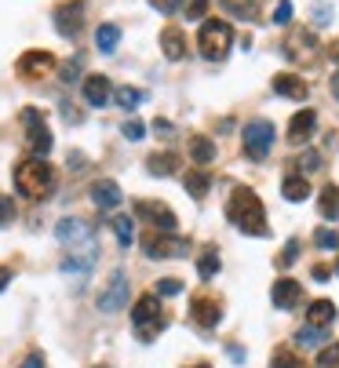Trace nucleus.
<instances>
[{"instance_id": "nucleus-1", "label": "nucleus", "mask_w": 339, "mask_h": 368, "mask_svg": "<svg viewBox=\"0 0 339 368\" xmlns=\"http://www.w3.org/2000/svg\"><path fill=\"white\" fill-rule=\"evenodd\" d=\"M226 219L234 223L241 233H248V237H270L263 201H259V193L252 186H234L230 204H226Z\"/></svg>"}, {"instance_id": "nucleus-2", "label": "nucleus", "mask_w": 339, "mask_h": 368, "mask_svg": "<svg viewBox=\"0 0 339 368\" xmlns=\"http://www.w3.org/2000/svg\"><path fill=\"white\" fill-rule=\"evenodd\" d=\"M15 190L26 201H44L55 190V168L44 157H26L15 164Z\"/></svg>"}, {"instance_id": "nucleus-3", "label": "nucleus", "mask_w": 339, "mask_h": 368, "mask_svg": "<svg viewBox=\"0 0 339 368\" xmlns=\"http://www.w3.org/2000/svg\"><path fill=\"white\" fill-rule=\"evenodd\" d=\"M230 44H234V26L223 23V18H204L201 33H197V51L211 62H219V59H226Z\"/></svg>"}, {"instance_id": "nucleus-4", "label": "nucleus", "mask_w": 339, "mask_h": 368, "mask_svg": "<svg viewBox=\"0 0 339 368\" xmlns=\"http://www.w3.org/2000/svg\"><path fill=\"white\" fill-rule=\"evenodd\" d=\"M55 237H58V245L70 248V255H99L92 226L84 223V219H77V215L58 219V223H55Z\"/></svg>"}, {"instance_id": "nucleus-5", "label": "nucleus", "mask_w": 339, "mask_h": 368, "mask_svg": "<svg viewBox=\"0 0 339 368\" xmlns=\"http://www.w3.org/2000/svg\"><path fill=\"white\" fill-rule=\"evenodd\" d=\"M132 324H135V336L142 343H150L161 329H164V317H161V295H142L135 307H132Z\"/></svg>"}, {"instance_id": "nucleus-6", "label": "nucleus", "mask_w": 339, "mask_h": 368, "mask_svg": "<svg viewBox=\"0 0 339 368\" xmlns=\"http://www.w3.org/2000/svg\"><path fill=\"white\" fill-rule=\"evenodd\" d=\"M273 139H278V128H273L270 121L256 117V121L245 124V154H248L252 161H263V157L270 154Z\"/></svg>"}, {"instance_id": "nucleus-7", "label": "nucleus", "mask_w": 339, "mask_h": 368, "mask_svg": "<svg viewBox=\"0 0 339 368\" xmlns=\"http://www.w3.org/2000/svg\"><path fill=\"white\" fill-rule=\"evenodd\" d=\"M23 128H26V139H30V149H33V157H44V154H51V128L44 124V114L40 110H33V106H26L23 114Z\"/></svg>"}, {"instance_id": "nucleus-8", "label": "nucleus", "mask_w": 339, "mask_h": 368, "mask_svg": "<svg viewBox=\"0 0 339 368\" xmlns=\"http://www.w3.org/2000/svg\"><path fill=\"white\" fill-rule=\"evenodd\" d=\"M142 252L150 255V259H168V255H186L190 252V241H183V237L175 233H142Z\"/></svg>"}, {"instance_id": "nucleus-9", "label": "nucleus", "mask_w": 339, "mask_h": 368, "mask_svg": "<svg viewBox=\"0 0 339 368\" xmlns=\"http://www.w3.org/2000/svg\"><path fill=\"white\" fill-rule=\"evenodd\" d=\"M124 302H128V274H124V270H113L110 281H106V288L99 292L95 307H99L102 314H117Z\"/></svg>"}, {"instance_id": "nucleus-10", "label": "nucleus", "mask_w": 339, "mask_h": 368, "mask_svg": "<svg viewBox=\"0 0 339 368\" xmlns=\"http://www.w3.org/2000/svg\"><path fill=\"white\" fill-rule=\"evenodd\" d=\"M314 48H317V33H314V26H307V30H288L285 40H281V51H285L292 62H310Z\"/></svg>"}, {"instance_id": "nucleus-11", "label": "nucleus", "mask_w": 339, "mask_h": 368, "mask_svg": "<svg viewBox=\"0 0 339 368\" xmlns=\"http://www.w3.org/2000/svg\"><path fill=\"white\" fill-rule=\"evenodd\" d=\"M55 70V55L51 51H26L23 59L15 62V73L23 77V80H44L48 73Z\"/></svg>"}, {"instance_id": "nucleus-12", "label": "nucleus", "mask_w": 339, "mask_h": 368, "mask_svg": "<svg viewBox=\"0 0 339 368\" xmlns=\"http://www.w3.org/2000/svg\"><path fill=\"white\" fill-rule=\"evenodd\" d=\"M51 18H55V30L73 40L84 26V0H62V4L51 11Z\"/></svg>"}, {"instance_id": "nucleus-13", "label": "nucleus", "mask_w": 339, "mask_h": 368, "mask_svg": "<svg viewBox=\"0 0 339 368\" xmlns=\"http://www.w3.org/2000/svg\"><path fill=\"white\" fill-rule=\"evenodd\" d=\"M135 215H142L146 223H154L161 233H175V230H179L175 211H172V208H164L161 201H139V204H135Z\"/></svg>"}, {"instance_id": "nucleus-14", "label": "nucleus", "mask_w": 339, "mask_h": 368, "mask_svg": "<svg viewBox=\"0 0 339 368\" xmlns=\"http://www.w3.org/2000/svg\"><path fill=\"white\" fill-rule=\"evenodd\" d=\"M80 92H84V102L95 106V110H102V106L113 99V84H110V77H102V73H88Z\"/></svg>"}, {"instance_id": "nucleus-15", "label": "nucleus", "mask_w": 339, "mask_h": 368, "mask_svg": "<svg viewBox=\"0 0 339 368\" xmlns=\"http://www.w3.org/2000/svg\"><path fill=\"white\" fill-rule=\"evenodd\" d=\"M273 92H278L281 99L303 102V99H310V84L300 73H278V77H273Z\"/></svg>"}, {"instance_id": "nucleus-16", "label": "nucleus", "mask_w": 339, "mask_h": 368, "mask_svg": "<svg viewBox=\"0 0 339 368\" xmlns=\"http://www.w3.org/2000/svg\"><path fill=\"white\" fill-rule=\"evenodd\" d=\"M314 128H317V114H314V110H300V114H292L285 139H288L292 146H303V142L314 135Z\"/></svg>"}, {"instance_id": "nucleus-17", "label": "nucleus", "mask_w": 339, "mask_h": 368, "mask_svg": "<svg viewBox=\"0 0 339 368\" xmlns=\"http://www.w3.org/2000/svg\"><path fill=\"white\" fill-rule=\"evenodd\" d=\"M219 317H223V307H219L216 299H204V295H201V299L190 302V321H197L201 329H216Z\"/></svg>"}, {"instance_id": "nucleus-18", "label": "nucleus", "mask_w": 339, "mask_h": 368, "mask_svg": "<svg viewBox=\"0 0 339 368\" xmlns=\"http://www.w3.org/2000/svg\"><path fill=\"white\" fill-rule=\"evenodd\" d=\"M92 201H95V208H102V211H113V208L124 201V193H121V186H117L113 179H99V183H92Z\"/></svg>"}, {"instance_id": "nucleus-19", "label": "nucleus", "mask_w": 339, "mask_h": 368, "mask_svg": "<svg viewBox=\"0 0 339 368\" xmlns=\"http://www.w3.org/2000/svg\"><path fill=\"white\" fill-rule=\"evenodd\" d=\"M300 299H303V285H300V281L281 277L278 285H273V307H278V310H292V307H300Z\"/></svg>"}, {"instance_id": "nucleus-20", "label": "nucleus", "mask_w": 339, "mask_h": 368, "mask_svg": "<svg viewBox=\"0 0 339 368\" xmlns=\"http://www.w3.org/2000/svg\"><path fill=\"white\" fill-rule=\"evenodd\" d=\"M161 51H164V59L183 62L186 59V33L179 26H164V33H161Z\"/></svg>"}, {"instance_id": "nucleus-21", "label": "nucleus", "mask_w": 339, "mask_h": 368, "mask_svg": "<svg viewBox=\"0 0 339 368\" xmlns=\"http://www.w3.org/2000/svg\"><path fill=\"white\" fill-rule=\"evenodd\" d=\"M95 259L99 255H66V259H62V274H66L70 281H77V285H84V277L92 274Z\"/></svg>"}, {"instance_id": "nucleus-22", "label": "nucleus", "mask_w": 339, "mask_h": 368, "mask_svg": "<svg viewBox=\"0 0 339 368\" xmlns=\"http://www.w3.org/2000/svg\"><path fill=\"white\" fill-rule=\"evenodd\" d=\"M146 171L157 176V179L175 176V171H179V157L172 154V149H164V154H150V157H146Z\"/></svg>"}, {"instance_id": "nucleus-23", "label": "nucleus", "mask_w": 339, "mask_h": 368, "mask_svg": "<svg viewBox=\"0 0 339 368\" xmlns=\"http://www.w3.org/2000/svg\"><path fill=\"white\" fill-rule=\"evenodd\" d=\"M183 186H186V193H190L194 201H204V197H208V190H211V176H208L204 168H194V171H186Z\"/></svg>"}, {"instance_id": "nucleus-24", "label": "nucleus", "mask_w": 339, "mask_h": 368, "mask_svg": "<svg viewBox=\"0 0 339 368\" xmlns=\"http://www.w3.org/2000/svg\"><path fill=\"white\" fill-rule=\"evenodd\" d=\"M281 197L292 201V204L307 201V197H310V183H307V176H285V179H281Z\"/></svg>"}, {"instance_id": "nucleus-25", "label": "nucleus", "mask_w": 339, "mask_h": 368, "mask_svg": "<svg viewBox=\"0 0 339 368\" xmlns=\"http://www.w3.org/2000/svg\"><path fill=\"white\" fill-rule=\"evenodd\" d=\"M317 211H321V219H328V223L339 219V186L328 183L321 193H317Z\"/></svg>"}, {"instance_id": "nucleus-26", "label": "nucleus", "mask_w": 339, "mask_h": 368, "mask_svg": "<svg viewBox=\"0 0 339 368\" xmlns=\"http://www.w3.org/2000/svg\"><path fill=\"white\" fill-rule=\"evenodd\" d=\"M307 321L317 324V329H328V324L335 321V302H332V299H317V302H310Z\"/></svg>"}, {"instance_id": "nucleus-27", "label": "nucleus", "mask_w": 339, "mask_h": 368, "mask_svg": "<svg viewBox=\"0 0 339 368\" xmlns=\"http://www.w3.org/2000/svg\"><path fill=\"white\" fill-rule=\"evenodd\" d=\"M117 44H121V26H113V23H102L99 30H95V48L99 51H117Z\"/></svg>"}, {"instance_id": "nucleus-28", "label": "nucleus", "mask_w": 339, "mask_h": 368, "mask_svg": "<svg viewBox=\"0 0 339 368\" xmlns=\"http://www.w3.org/2000/svg\"><path fill=\"white\" fill-rule=\"evenodd\" d=\"M190 157H194L197 164H211L216 161V142H211L208 135H194L190 139Z\"/></svg>"}, {"instance_id": "nucleus-29", "label": "nucleus", "mask_w": 339, "mask_h": 368, "mask_svg": "<svg viewBox=\"0 0 339 368\" xmlns=\"http://www.w3.org/2000/svg\"><path fill=\"white\" fill-rule=\"evenodd\" d=\"M197 274H201V281H211L219 274V248L216 245H208L204 252H201V259H197Z\"/></svg>"}, {"instance_id": "nucleus-30", "label": "nucleus", "mask_w": 339, "mask_h": 368, "mask_svg": "<svg viewBox=\"0 0 339 368\" xmlns=\"http://www.w3.org/2000/svg\"><path fill=\"white\" fill-rule=\"evenodd\" d=\"M110 226H113V233H117V241H121L124 248H128V245L135 241V223L128 219V215H113V223H110Z\"/></svg>"}, {"instance_id": "nucleus-31", "label": "nucleus", "mask_w": 339, "mask_h": 368, "mask_svg": "<svg viewBox=\"0 0 339 368\" xmlns=\"http://www.w3.org/2000/svg\"><path fill=\"white\" fill-rule=\"evenodd\" d=\"M295 343L300 346H317V343H328V329H317V324H307V329L295 332Z\"/></svg>"}, {"instance_id": "nucleus-32", "label": "nucleus", "mask_w": 339, "mask_h": 368, "mask_svg": "<svg viewBox=\"0 0 339 368\" xmlns=\"http://www.w3.org/2000/svg\"><path fill=\"white\" fill-rule=\"evenodd\" d=\"M223 8L234 15V18H256V15H259L256 0H223Z\"/></svg>"}, {"instance_id": "nucleus-33", "label": "nucleus", "mask_w": 339, "mask_h": 368, "mask_svg": "<svg viewBox=\"0 0 339 368\" xmlns=\"http://www.w3.org/2000/svg\"><path fill=\"white\" fill-rule=\"evenodd\" d=\"M80 70H84V62H80V55H73V59H66L58 66V77H62V84H73L77 77H80Z\"/></svg>"}, {"instance_id": "nucleus-34", "label": "nucleus", "mask_w": 339, "mask_h": 368, "mask_svg": "<svg viewBox=\"0 0 339 368\" xmlns=\"http://www.w3.org/2000/svg\"><path fill=\"white\" fill-rule=\"evenodd\" d=\"M314 241H317V248L335 252V248H339V233H335L332 226H321V230H314Z\"/></svg>"}, {"instance_id": "nucleus-35", "label": "nucleus", "mask_w": 339, "mask_h": 368, "mask_svg": "<svg viewBox=\"0 0 339 368\" xmlns=\"http://www.w3.org/2000/svg\"><path fill=\"white\" fill-rule=\"evenodd\" d=\"M113 99H117L121 110H135V106L142 102V92H135V88H117V92H113Z\"/></svg>"}, {"instance_id": "nucleus-36", "label": "nucleus", "mask_w": 339, "mask_h": 368, "mask_svg": "<svg viewBox=\"0 0 339 368\" xmlns=\"http://www.w3.org/2000/svg\"><path fill=\"white\" fill-rule=\"evenodd\" d=\"M154 292H157V295H168V299H172V295H179V292H183V281H179V277H161Z\"/></svg>"}, {"instance_id": "nucleus-37", "label": "nucleus", "mask_w": 339, "mask_h": 368, "mask_svg": "<svg viewBox=\"0 0 339 368\" xmlns=\"http://www.w3.org/2000/svg\"><path fill=\"white\" fill-rule=\"evenodd\" d=\"M317 368H339V343H328L321 357H317Z\"/></svg>"}, {"instance_id": "nucleus-38", "label": "nucleus", "mask_w": 339, "mask_h": 368, "mask_svg": "<svg viewBox=\"0 0 339 368\" xmlns=\"http://www.w3.org/2000/svg\"><path fill=\"white\" fill-rule=\"evenodd\" d=\"M295 255H300V241L292 237V241L285 245V252H278V266H281V270H288V266L295 263Z\"/></svg>"}, {"instance_id": "nucleus-39", "label": "nucleus", "mask_w": 339, "mask_h": 368, "mask_svg": "<svg viewBox=\"0 0 339 368\" xmlns=\"http://www.w3.org/2000/svg\"><path fill=\"white\" fill-rule=\"evenodd\" d=\"M15 223V201L0 193V226H11Z\"/></svg>"}, {"instance_id": "nucleus-40", "label": "nucleus", "mask_w": 339, "mask_h": 368, "mask_svg": "<svg viewBox=\"0 0 339 368\" xmlns=\"http://www.w3.org/2000/svg\"><path fill=\"white\" fill-rule=\"evenodd\" d=\"M270 368H303V364L295 361V357H292L288 350H278V354L270 357Z\"/></svg>"}, {"instance_id": "nucleus-41", "label": "nucleus", "mask_w": 339, "mask_h": 368, "mask_svg": "<svg viewBox=\"0 0 339 368\" xmlns=\"http://www.w3.org/2000/svg\"><path fill=\"white\" fill-rule=\"evenodd\" d=\"M121 132H124V139L139 142V139L146 135V128H142V121H124V128H121Z\"/></svg>"}, {"instance_id": "nucleus-42", "label": "nucleus", "mask_w": 339, "mask_h": 368, "mask_svg": "<svg viewBox=\"0 0 339 368\" xmlns=\"http://www.w3.org/2000/svg\"><path fill=\"white\" fill-rule=\"evenodd\" d=\"M317 168H321V154H314V149H307V154L300 157V171H307V176H310V171H317Z\"/></svg>"}, {"instance_id": "nucleus-43", "label": "nucleus", "mask_w": 339, "mask_h": 368, "mask_svg": "<svg viewBox=\"0 0 339 368\" xmlns=\"http://www.w3.org/2000/svg\"><path fill=\"white\" fill-rule=\"evenodd\" d=\"M208 15V0H190L186 4V18L194 23V18H204Z\"/></svg>"}, {"instance_id": "nucleus-44", "label": "nucleus", "mask_w": 339, "mask_h": 368, "mask_svg": "<svg viewBox=\"0 0 339 368\" xmlns=\"http://www.w3.org/2000/svg\"><path fill=\"white\" fill-rule=\"evenodd\" d=\"M273 23H278V26H288L292 23V4H288V0H281V4L273 8Z\"/></svg>"}, {"instance_id": "nucleus-45", "label": "nucleus", "mask_w": 339, "mask_h": 368, "mask_svg": "<svg viewBox=\"0 0 339 368\" xmlns=\"http://www.w3.org/2000/svg\"><path fill=\"white\" fill-rule=\"evenodd\" d=\"M18 368H48V364H44V354H40V350H30Z\"/></svg>"}, {"instance_id": "nucleus-46", "label": "nucleus", "mask_w": 339, "mask_h": 368, "mask_svg": "<svg viewBox=\"0 0 339 368\" xmlns=\"http://www.w3.org/2000/svg\"><path fill=\"white\" fill-rule=\"evenodd\" d=\"M150 4H154L157 11H164V15H175V11L183 8V0H150Z\"/></svg>"}, {"instance_id": "nucleus-47", "label": "nucleus", "mask_w": 339, "mask_h": 368, "mask_svg": "<svg viewBox=\"0 0 339 368\" xmlns=\"http://www.w3.org/2000/svg\"><path fill=\"white\" fill-rule=\"evenodd\" d=\"M328 18H332V8H328V4H317V8H314V23H317V26H325Z\"/></svg>"}, {"instance_id": "nucleus-48", "label": "nucleus", "mask_w": 339, "mask_h": 368, "mask_svg": "<svg viewBox=\"0 0 339 368\" xmlns=\"http://www.w3.org/2000/svg\"><path fill=\"white\" fill-rule=\"evenodd\" d=\"M11 277H15V274H11V266H0V292H4V288L11 285Z\"/></svg>"}, {"instance_id": "nucleus-49", "label": "nucleus", "mask_w": 339, "mask_h": 368, "mask_svg": "<svg viewBox=\"0 0 339 368\" xmlns=\"http://www.w3.org/2000/svg\"><path fill=\"white\" fill-rule=\"evenodd\" d=\"M154 132H157V135H172V124L161 117V121H154Z\"/></svg>"}, {"instance_id": "nucleus-50", "label": "nucleus", "mask_w": 339, "mask_h": 368, "mask_svg": "<svg viewBox=\"0 0 339 368\" xmlns=\"http://www.w3.org/2000/svg\"><path fill=\"white\" fill-rule=\"evenodd\" d=\"M328 59H332L335 66H339V40H332V44H328Z\"/></svg>"}, {"instance_id": "nucleus-51", "label": "nucleus", "mask_w": 339, "mask_h": 368, "mask_svg": "<svg viewBox=\"0 0 339 368\" xmlns=\"http://www.w3.org/2000/svg\"><path fill=\"white\" fill-rule=\"evenodd\" d=\"M230 357H234V361H245V350H241V346L234 343V346H230Z\"/></svg>"}, {"instance_id": "nucleus-52", "label": "nucleus", "mask_w": 339, "mask_h": 368, "mask_svg": "<svg viewBox=\"0 0 339 368\" xmlns=\"http://www.w3.org/2000/svg\"><path fill=\"white\" fill-rule=\"evenodd\" d=\"M332 99H335V102H339V73H335V77H332Z\"/></svg>"}, {"instance_id": "nucleus-53", "label": "nucleus", "mask_w": 339, "mask_h": 368, "mask_svg": "<svg viewBox=\"0 0 339 368\" xmlns=\"http://www.w3.org/2000/svg\"><path fill=\"white\" fill-rule=\"evenodd\" d=\"M194 368H211V364H204V361H201V364H194Z\"/></svg>"}, {"instance_id": "nucleus-54", "label": "nucleus", "mask_w": 339, "mask_h": 368, "mask_svg": "<svg viewBox=\"0 0 339 368\" xmlns=\"http://www.w3.org/2000/svg\"><path fill=\"white\" fill-rule=\"evenodd\" d=\"M335 270H339V263H335Z\"/></svg>"}]
</instances>
